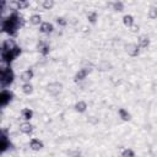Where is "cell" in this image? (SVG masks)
<instances>
[{
	"label": "cell",
	"mask_w": 157,
	"mask_h": 157,
	"mask_svg": "<svg viewBox=\"0 0 157 157\" xmlns=\"http://www.w3.org/2000/svg\"><path fill=\"white\" fill-rule=\"evenodd\" d=\"M18 129H20V131H21L22 134L29 135V134H32V131H33V125H32L29 121H23V123L20 124Z\"/></svg>",
	"instance_id": "obj_13"
},
{
	"label": "cell",
	"mask_w": 157,
	"mask_h": 157,
	"mask_svg": "<svg viewBox=\"0 0 157 157\" xmlns=\"http://www.w3.org/2000/svg\"><path fill=\"white\" fill-rule=\"evenodd\" d=\"M15 59H16V56L13 55L12 50H1V60H2V63L10 65Z\"/></svg>",
	"instance_id": "obj_8"
},
{
	"label": "cell",
	"mask_w": 157,
	"mask_h": 157,
	"mask_svg": "<svg viewBox=\"0 0 157 157\" xmlns=\"http://www.w3.org/2000/svg\"><path fill=\"white\" fill-rule=\"evenodd\" d=\"M129 29H130V32H131V33H137V32L140 31V26L135 23V25H132V26H131Z\"/></svg>",
	"instance_id": "obj_31"
},
{
	"label": "cell",
	"mask_w": 157,
	"mask_h": 157,
	"mask_svg": "<svg viewBox=\"0 0 157 157\" xmlns=\"http://www.w3.org/2000/svg\"><path fill=\"white\" fill-rule=\"evenodd\" d=\"M123 25L128 28H130L132 25H135V20H134V16L132 15H124L123 16Z\"/></svg>",
	"instance_id": "obj_19"
},
{
	"label": "cell",
	"mask_w": 157,
	"mask_h": 157,
	"mask_svg": "<svg viewBox=\"0 0 157 157\" xmlns=\"http://www.w3.org/2000/svg\"><path fill=\"white\" fill-rule=\"evenodd\" d=\"M118 117L123 121H130L131 120V114L125 109V108H119L118 109Z\"/></svg>",
	"instance_id": "obj_16"
},
{
	"label": "cell",
	"mask_w": 157,
	"mask_h": 157,
	"mask_svg": "<svg viewBox=\"0 0 157 157\" xmlns=\"http://www.w3.org/2000/svg\"><path fill=\"white\" fill-rule=\"evenodd\" d=\"M86 17H87V20H88L90 23L96 25V22H97V20H98V13H97V11L92 10V11H88V12H87Z\"/></svg>",
	"instance_id": "obj_21"
},
{
	"label": "cell",
	"mask_w": 157,
	"mask_h": 157,
	"mask_svg": "<svg viewBox=\"0 0 157 157\" xmlns=\"http://www.w3.org/2000/svg\"><path fill=\"white\" fill-rule=\"evenodd\" d=\"M113 64L108 60H101L98 64H97V70L101 71V72H108L110 70H113Z\"/></svg>",
	"instance_id": "obj_9"
},
{
	"label": "cell",
	"mask_w": 157,
	"mask_h": 157,
	"mask_svg": "<svg viewBox=\"0 0 157 157\" xmlns=\"http://www.w3.org/2000/svg\"><path fill=\"white\" fill-rule=\"evenodd\" d=\"M15 80V74L13 71L11 70L10 65L2 63L1 67H0V83H1V87L5 90L6 87H9Z\"/></svg>",
	"instance_id": "obj_2"
},
{
	"label": "cell",
	"mask_w": 157,
	"mask_h": 157,
	"mask_svg": "<svg viewBox=\"0 0 157 157\" xmlns=\"http://www.w3.org/2000/svg\"><path fill=\"white\" fill-rule=\"evenodd\" d=\"M23 17L18 15L17 11H13L2 21V31L9 36H16L17 29L21 26H23Z\"/></svg>",
	"instance_id": "obj_1"
},
{
	"label": "cell",
	"mask_w": 157,
	"mask_h": 157,
	"mask_svg": "<svg viewBox=\"0 0 157 157\" xmlns=\"http://www.w3.org/2000/svg\"><path fill=\"white\" fill-rule=\"evenodd\" d=\"M124 50L131 58H135L140 54V47L137 45V43H126L124 47Z\"/></svg>",
	"instance_id": "obj_5"
},
{
	"label": "cell",
	"mask_w": 157,
	"mask_h": 157,
	"mask_svg": "<svg viewBox=\"0 0 157 157\" xmlns=\"http://www.w3.org/2000/svg\"><path fill=\"white\" fill-rule=\"evenodd\" d=\"M21 115H22V118H23L26 121H29V120L33 118V112H32V109H29V108H23V109L21 110Z\"/></svg>",
	"instance_id": "obj_22"
},
{
	"label": "cell",
	"mask_w": 157,
	"mask_h": 157,
	"mask_svg": "<svg viewBox=\"0 0 157 157\" xmlns=\"http://www.w3.org/2000/svg\"><path fill=\"white\" fill-rule=\"evenodd\" d=\"M16 6H17V10H23V9H27L29 6V2L27 0H17Z\"/></svg>",
	"instance_id": "obj_27"
},
{
	"label": "cell",
	"mask_w": 157,
	"mask_h": 157,
	"mask_svg": "<svg viewBox=\"0 0 157 157\" xmlns=\"http://www.w3.org/2000/svg\"><path fill=\"white\" fill-rule=\"evenodd\" d=\"M90 121H92V123H97L98 121V119H94V117H90V119H88Z\"/></svg>",
	"instance_id": "obj_33"
},
{
	"label": "cell",
	"mask_w": 157,
	"mask_h": 157,
	"mask_svg": "<svg viewBox=\"0 0 157 157\" xmlns=\"http://www.w3.org/2000/svg\"><path fill=\"white\" fill-rule=\"evenodd\" d=\"M22 92H23L25 94H27V96L32 94V92H33V85H32L31 82L23 83V85H22Z\"/></svg>",
	"instance_id": "obj_23"
},
{
	"label": "cell",
	"mask_w": 157,
	"mask_h": 157,
	"mask_svg": "<svg viewBox=\"0 0 157 157\" xmlns=\"http://www.w3.org/2000/svg\"><path fill=\"white\" fill-rule=\"evenodd\" d=\"M0 147H1V152H6L7 150L13 148V145H12L11 141L7 139V131H6V130H2L1 141H0Z\"/></svg>",
	"instance_id": "obj_7"
},
{
	"label": "cell",
	"mask_w": 157,
	"mask_h": 157,
	"mask_svg": "<svg viewBox=\"0 0 157 157\" xmlns=\"http://www.w3.org/2000/svg\"><path fill=\"white\" fill-rule=\"evenodd\" d=\"M92 71V67L91 66H82L81 69H78V71L75 74L74 76V81L75 82H80V81H83Z\"/></svg>",
	"instance_id": "obj_3"
},
{
	"label": "cell",
	"mask_w": 157,
	"mask_h": 157,
	"mask_svg": "<svg viewBox=\"0 0 157 157\" xmlns=\"http://www.w3.org/2000/svg\"><path fill=\"white\" fill-rule=\"evenodd\" d=\"M121 157H136V153H135V151L132 150V148H129V147H126V148H124L123 151H121Z\"/></svg>",
	"instance_id": "obj_25"
},
{
	"label": "cell",
	"mask_w": 157,
	"mask_h": 157,
	"mask_svg": "<svg viewBox=\"0 0 157 157\" xmlns=\"http://www.w3.org/2000/svg\"><path fill=\"white\" fill-rule=\"evenodd\" d=\"M43 147H44V144H43L42 140L36 139V137L31 139V141H29V148H31L32 151H39V150H42Z\"/></svg>",
	"instance_id": "obj_11"
},
{
	"label": "cell",
	"mask_w": 157,
	"mask_h": 157,
	"mask_svg": "<svg viewBox=\"0 0 157 157\" xmlns=\"http://www.w3.org/2000/svg\"><path fill=\"white\" fill-rule=\"evenodd\" d=\"M56 23L60 27H65L67 25V20L65 17H56Z\"/></svg>",
	"instance_id": "obj_29"
},
{
	"label": "cell",
	"mask_w": 157,
	"mask_h": 157,
	"mask_svg": "<svg viewBox=\"0 0 157 157\" xmlns=\"http://www.w3.org/2000/svg\"><path fill=\"white\" fill-rule=\"evenodd\" d=\"M38 50H39V53H40L43 56H45V55H48L49 52H50V45H49L48 43H45V42H39V43H38Z\"/></svg>",
	"instance_id": "obj_17"
},
{
	"label": "cell",
	"mask_w": 157,
	"mask_h": 157,
	"mask_svg": "<svg viewBox=\"0 0 157 157\" xmlns=\"http://www.w3.org/2000/svg\"><path fill=\"white\" fill-rule=\"evenodd\" d=\"M87 103L85 102V101H78V102H76L75 103V105H74V109L77 112V113H85L86 110H87Z\"/></svg>",
	"instance_id": "obj_18"
},
{
	"label": "cell",
	"mask_w": 157,
	"mask_h": 157,
	"mask_svg": "<svg viewBox=\"0 0 157 157\" xmlns=\"http://www.w3.org/2000/svg\"><path fill=\"white\" fill-rule=\"evenodd\" d=\"M71 157H81V152L76 151V152H74V153L71 155Z\"/></svg>",
	"instance_id": "obj_32"
},
{
	"label": "cell",
	"mask_w": 157,
	"mask_h": 157,
	"mask_svg": "<svg viewBox=\"0 0 157 157\" xmlns=\"http://www.w3.org/2000/svg\"><path fill=\"white\" fill-rule=\"evenodd\" d=\"M39 31L42 32V33H44V34H49V33H52L53 31H54V26H53V23H50V22H43L40 26H39Z\"/></svg>",
	"instance_id": "obj_14"
},
{
	"label": "cell",
	"mask_w": 157,
	"mask_h": 157,
	"mask_svg": "<svg viewBox=\"0 0 157 157\" xmlns=\"http://www.w3.org/2000/svg\"><path fill=\"white\" fill-rule=\"evenodd\" d=\"M54 5H55L54 0H43V2H42V7L44 10H50L54 7Z\"/></svg>",
	"instance_id": "obj_28"
},
{
	"label": "cell",
	"mask_w": 157,
	"mask_h": 157,
	"mask_svg": "<svg viewBox=\"0 0 157 157\" xmlns=\"http://www.w3.org/2000/svg\"><path fill=\"white\" fill-rule=\"evenodd\" d=\"M33 76H34L33 70H32V69H27V70H25V71L21 72V75H20V80L23 81V83H26V82H29V81L33 78Z\"/></svg>",
	"instance_id": "obj_12"
},
{
	"label": "cell",
	"mask_w": 157,
	"mask_h": 157,
	"mask_svg": "<svg viewBox=\"0 0 157 157\" xmlns=\"http://www.w3.org/2000/svg\"><path fill=\"white\" fill-rule=\"evenodd\" d=\"M12 53H13V55L17 58V56H20L21 55V53H22V49H21V47H18V45H16L13 49H12Z\"/></svg>",
	"instance_id": "obj_30"
},
{
	"label": "cell",
	"mask_w": 157,
	"mask_h": 157,
	"mask_svg": "<svg viewBox=\"0 0 157 157\" xmlns=\"http://www.w3.org/2000/svg\"><path fill=\"white\" fill-rule=\"evenodd\" d=\"M147 17L150 20H157V6H151L147 11Z\"/></svg>",
	"instance_id": "obj_24"
},
{
	"label": "cell",
	"mask_w": 157,
	"mask_h": 157,
	"mask_svg": "<svg viewBox=\"0 0 157 157\" xmlns=\"http://www.w3.org/2000/svg\"><path fill=\"white\" fill-rule=\"evenodd\" d=\"M16 45H17V44L15 43V40L11 39V38H9V39H5V40L2 42V44H1V50H12Z\"/></svg>",
	"instance_id": "obj_15"
},
{
	"label": "cell",
	"mask_w": 157,
	"mask_h": 157,
	"mask_svg": "<svg viewBox=\"0 0 157 157\" xmlns=\"http://www.w3.org/2000/svg\"><path fill=\"white\" fill-rule=\"evenodd\" d=\"M137 45L141 49H147L150 47V38L146 34H141L137 37Z\"/></svg>",
	"instance_id": "obj_10"
},
{
	"label": "cell",
	"mask_w": 157,
	"mask_h": 157,
	"mask_svg": "<svg viewBox=\"0 0 157 157\" xmlns=\"http://www.w3.org/2000/svg\"><path fill=\"white\" fill-rule=\"evenodd\" d=\"M63 83L61 82H58V81H54V82H50L47 85V92L52 96H58L60 94V92L63 91Z\"/></svg>",
	"instance_id": "obj_4"
},
{
	"label": "cell",
	"mask_w": 157,
	"mask_h": 157,
	"mask_svg": "<svg viewBox=\"0 0 157 157\" xmlns=\"http://www.w3.org/2000/svg\"><path fill=\"white\" fill-rule=\"evenodd\" d=\"M29 22H31V25H33V26H40V25L43 23L42 16H40L39 13H33V15L29 17Z\"/></svg>",
	"instance_id": "obj_20"
},
{
	"label": "cell",
	"mask_w": 157,
	"mask_h": 157,
	"mask_svg": "<svg viewBox=\"0 0 157 157\" xmlns=\"http://www.w3.org/2000/svg\"><path fill=\"white\" fill-rule=\"evenodd\" d=\"M112 7L114 11L121 12L124 10V2L123 1H114V2H112Z\"/></svg>",
	"instance_id": "obj_26"
},
{
	"label": "cell",
	"mask_w": 157,
	"mask_h": 157,
	"mask_svg": "<svg viewBox=\"0 0 157 157\" xmlns=\"http://www.w3.org/2000/svg\"><path fill=\"white\" fill-rule=\"evenodd\" d=\"M12 99H13V93L11 91H9L6 88L1 91V93H0V105L1 107L7 105Z\"/></svg>",
	"instance_id": "obj_6"
}]
</instances>
